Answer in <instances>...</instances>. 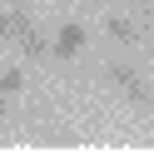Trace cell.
Here are the masks:
<instances>
[{
	"label": "cell",
	"instance_id": "obj_1",
	"mask_svg": "<svg viewBox=\"0 0 154 154\" xmlns=\"http://www.w3.org/2000/svg\"><path fill=\"white\" fill-rule=\"evenodd\" d=\"M104 85H109L119 100H129L134 109H149V104H154V90H149V80H144V75L134 70L129 60H109V65H104Z\"/></svg>",
	"mask_w": 154,
	"mask_h": 154
},
{
	"label": "cell",
	"instance_id": "obj_2",
	"mask_svg": "<svg viewBox=\"0 0 154 154\" xmlns=\"http://www.w3.org/2000/svg\"><path fill=\"white\" fill-rule=\"evenodd\" d=\"M85 40H90V30H85L80 20H65L60 30H55V45H50V55H60V60H75V55L85 50Z\"/></svg>",
	"mask_w": 154,
	"mask_h": 154
},
{
	"label": "cell",
	"instance_id": "obj_3",
	"mask_svg": "<svg viewBox=\"0 0 154 154\" xmlns=\"http://www.w3.org/2000/svg\"><path fill=\"white\" fill-rule=\"evenodd\" d=\"M104 35H109L114 45H124V50H129V45L139 40V30H134V20H124V15H109V20H104Z\"/></svg>",
	"mask_w": 154,
	"mask_h": 154
},
{
	"label": "cell",
	"instance_id": "obj_4",
	"mask_svg": "<svg viewBox=\"0 0 154 154\" xmlns=\"http://www.w3.org/2000/svg\"><path fill=\"white\" fill-rule=\"evenodd\" d=\"M20 55L25 60H45V55H50V40H45L40 30H25L20 35Z\"/></svg>",
	"mask_w": 154,
	"mask_h": 154
},
{
	"label": "cell",
	"instance_id": "obj_5",
	"mask_svg": "<svg viewBox=\"0 0 154 154\" xmlns=\"http://www.w3.org/2000/svg\"><path fill=\"white\" fill-rule=\"evenodd\" d=\"M20 90H25V70H20V65H10V70L0 75V94H10V100H15Z\"/></svg>",
	"mask_w": 154,
	"mask_h": 154
},
{
	"label": "cell",
	"instance_id": "obj_6",
	"mask_svg": "<svg viewBox=\"0 0 154 154\" xmlns=\"http://www.w3.org/2000/svg\"><path fill=\"white\" fill-rule=\"evenodd\" d=\"M0 40H15V20H10V10H0Z\"/></svg>",
	"mask_w": 154,
	"mask_h": 154
},
{
	"label": "cell",
	"instance_id": "obj_7",
	"mask_svg": "<svg viewBox=\"0 0 154 154\" xmlns=\"http://www.w3.org/2000/svg\"><path fill=\"white\" fill-rule=\"evenodd\" d=\"M139 15H144V25L154 30V0H144V10H139Z\"/></svg>",
	"mask_w": 154,
	"mask_h": 154
},
{
	"label": "cell",
	"instance_id": "obj_8",
	"mask_svg": "<svg viewBox=\"0 0 154 154\" xmlns=\"http://www.w3.org/2000/svg\"><path fill=\"white\" fill-rule=\"evenodd\" d=\"M5 109H10V94H0V124H5Z\"/></svg>",
	"mask_w": 154,
	"mask_h": 154
},
{
	"label": "cell",
	"instance_id": "obj_9",
	"mask_svg": "<svg viewBox=\"0 0 154 154\" xmlns=\"http://www.w3.org/2000/svg\"><path fill=\"white\" fill-rule=\"evenodd\" d=\"M10 5H30V0H10Z\"/></svg>",
	"mask_w": 154,
	"mask_h": 154
},
{
	"label": "cell",
	"instance_id": "obj_10",
	"mask_svg": "<svg viewBox=\"0 0 154 154\" xmlns=\"http://www.w3.org/2000/svg\"><path fill=\"white\" fill-rule=\"evenodd\" d=\"M129 5H144V0H129Z\"/></svg>",
	"mask_w": 154,
	"mask_h": 154
}]
</instances>
